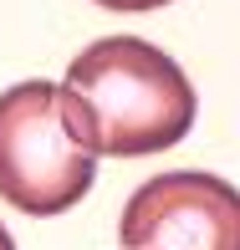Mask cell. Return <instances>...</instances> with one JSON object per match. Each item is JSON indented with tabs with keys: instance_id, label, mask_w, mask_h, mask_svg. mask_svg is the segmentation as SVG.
Segmentation results:
<instances>
[{
	"instance_id": "1",
	"label": "cell",
	"mask_w": 240,
	"mask_h": 250,
	"mask_svg": "<svg viewBox=\"0 0 240 250\" xmlns=\"http://www.w3.org/2000/svg\"><path fill=\"white\" fill-rule=\"evenodd\" d=\"M97 153H164L194 128V87L169 51L143 36H102L62 77Z\"/></svg>"
},
{
	"instance_id": "2",
	"label": "cell",
	"mask_w": 240,
	"mask_h": 250,
	"mask_svg": "<svg viewBox=\"0 0 240 250\" xmlns=\"http://www.w3.org/2000/svg\"><path fill=\"white\" fill-rule=\"evenodd\" d=\"M97 179V143L62 82L0 92V199L21 214H66Z\"/></svg>"
},
{
	"instance_id": "3",
	"label": "cell",
	"mask_w": 240,
	"mask_h": 250,
	"mask_svg": "<svg viewBox=\"0 0 240 250\" xmlns=\"http://www.w3.org/2000/svg\"><path fill=\"white\" fill-rule=\"evenodd\" d=\"M118 240L133 250H240V189L199 168L158 174L133 189Z\"/></svg>"
},
{
	"instance_id": "4",
	"label": "cell",
	"mask_w": 240,
	"mask_h": 250,
	"mask_svg": "<svg viewBox=\"0 0 240 250\" xmlns=\"http://www.w3.org/2000/svg\"><path fill=\"white\" fill-rule=\"evenodd\" d=\"M97 5H108V10H158L169 0H97Z\"/></svg>"
},
{
	"instance_id": "5",
	"label": "cell",
	"mask_w": 240,
	"mask_h": 250,
	"mask_svg": "<svg viewBox=\"0 0 240 250\" xmlns=\"http://www.w3.org/2000/svg\"><path fill=\"white\" fill-rule=\"evenodd\" d=\"M0 250H16V245H10V235H5V225H0Z\"/></svg>"
},
{
	"instance_id": "6",
	"label": "cell",
	"mask_w": 240,
	"mask_h": 250,
	"mask_svg": "<svg viewBox=\"0 0 240 250\" xmlns=\"http://www.w3.org/2000/svg\"><path fill=\"white\" fill-rule=\"evenodd\" d=\"M128 250H133V245H128Z\"/></svg>"
}]
</instances>
